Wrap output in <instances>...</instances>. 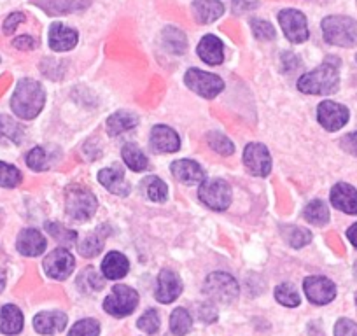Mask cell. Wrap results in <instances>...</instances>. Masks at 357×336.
<instances>
[{
    "label": "cell",
    "instance_id": "obj_1",
    "mask_svg": "<svg viewBox=\"0 0 357 336\" xmlns=\"http://www.w3.org/2000/svg\"><path fill=\"white\" fill-rule=\"evenodd\" d=\"M340 61L329 58L298 79V90L305 95H333L340 88Z\"/></svg>",
    "mask_w": 357,
    "mask_h": 336
},
{
    "label": "cell",
    "instance_id": "obj_2",
    "mask_svg": "<svg viewBox=\"0 0 357 336\" xmlns=\"http://www.w3.org/2000/svg\"><path fill=\"white\" fill-rule=\"evenodd\" d=\"M46 104V91L43 84H39L33 79H22L16 84V90L11 98V109L18 118L30 119L37 118Z\"/></svg>",
    "mask_w": 357,
    "mask_h": 336
},
{
    "label": "cell",
    "instance_id": "obj_3",
    "mask_svg": "<svg viewBox=\"0 0 357 336\" xmlns=\"http://www.w3.org/2000/svg\"><path fill=\"white\" fill-rule=\"evenodd\" d=\"M321 29L322 37L331 46L354 47L357 44V22L350 16H326Z\"/></svg>",
    "mask_w": 357,
    "mask_h": 336
},
{
    "label": "cell",
    "instance_id": "obj_4",
    "mask_svg": "<svg viewBox=\"0 0 357 336\" xmlns=\"http://www.w3.org/2000/svg\"><path fill=\"white\" fill-rule=\"evenodd\" d=\"M95 194L82 186H70L65 191V211L75 221H89L97 212Z\"/></svg>",
    "mask_w": 357,
    "mask_h": 336
},
{
    "label": "cell",
    "instance_id": "obj_5",
    "mask_svg": "<svg viewBox=\"0 0 357 336\" xmlns=\"http://www.w3.org/2000/svg\"><path fill=\"white\" fill-rule=\"evenodd\" d=\"M204 293L218 303L229 305L238 298L240 287L235 277L226 272H214L205 279Z\"/></svg>",
    "mask_w": 357,
    "mask_h": 336
},
{
    "label": "cell",
    "instance_id": "obj_6",
    "mask_svg": "<svg viewBox=\"0 0 357 336\" xmlns=\"http://www.w3.org/2000/svg\"><path fill=\"white\" fill-rule=\"evenodd\" d=\"M198 197H200L202 204L207 205L211 211L222 212L228 211V207L231 205L233 194L231 188L226 181L222 179H205L202 183L200 190H198Z\"/></svg>",
    "mask_w": 357,
    "mask_h": 336
},
{
    "label": "cell",
    "instance_id": "obj_7",
    "mask_svg": "<svg viewBox=\"0 0 357 336\" xmlns=\"http://www.w3.org/2000/svg\"><path fill=\"white\" fill-rule=\"evenodd\" d=\"M137 305H139V293L130 286L118 284L104 300V310L112 317H126L135 310Z\"/></svg>",
    "mask_w": 357,
    "mask_h": 336
},
{
    "label": "cell",
    "instance_id": "obj_8",
    "mask_svg": "<svg viewBox=\"0 0 357 336\" xmlns=\"http://www.w3.org/2000/svg\"><path fill=\"white\" fill-rule=\"evenodd\" d=\"M184 82L190 90L204 98H215L225 90V81L219 75L204 72L200 68H190L184 75Z\"/></svg>",
    "mask_w": 357,
    "mask_h": 336
},
{
    "label": "cell",
    "instance_id": "obj_9",
    "mask_svg": "<svg viewBox=\"0 0 357 336\" xmlns=\"http://www.w3.org/2000/svg\"><path fill=\"white\" fill-rule=\"evenodd\" d=\"M279 25L286 39L293 44L307 43L308 37H310L307 16L301 11H298V9H282L279 13Z\"/></svg>",
    "mask_w": 357,
    "mask_h": 336
},
{
    "label": "cell",
    "instance_id": "obj_10",
    "mask_svg": "<svg viewBox=\"0 0 357 336\" xmlns=\"http://www.w3.org/2000/svg\"><path fill=\"white\" fill-rule=\"evenodd\" d=\"M243 165L247 172L256 177H266L272 172V156L266 146L259 142L247 144L243 149Z\"/></svg>",
    "mask_w": 357,
    "mask_h": 336
},
{
    "label": "cell",
    "instance_id": "obj_11",
    "mask_svg": "<svg viewBox=\"0 0 357 336\" xmlns=\"http://www.w3.org/2000/svg\"><path fill=\"white\" fill-rule=\"evenodd\" d=\"M44 272L50 279L54 280H65L67 277H70V273L74 272L75 259L74 256L68 252L67 249H54L53 252L44 258Z\"/></svg>",
    "mask_w": 357,
    "mask_h": 336
},
{
    "label": "cell",
    "instance_id": "obj_12",
    "mask_svg": "<svg viewBox=\"0 0 357 336\" xmlns=\"http://www.w3.org/2000/svg\"><path fill=\"white\" fill-rule=\"evenodd\" d=\"M350 112L345 105L336 104L333 100H324L317 107V119L321 126H324L328 132H338L340 128L349 123Z\"/></svg>",
    "mask_w": 357,
    "mask_h": 336
},
{
    "label": "cell",
    "instance_id": "obj_13",
    "mask_svg": "<svg viewBox=\"0 0 357 336\" xmlns=\"http://www.w3.org/2000/svg\"><path fill=\"white\" fill-rule=\"evenodd\" d=\"M305 294L314 305H328L336 298V286L328 277L312 275L303 282Z\"/></svg>",
    "mask_w": 357,
    "mask_h": 336
},
{
    "label": "cell",
    "instance_id": "obj_14",
    "mask_svg": "<svg viewBox=\"0 0 357 336\" xmlns=\"http://www.w3.org/2000/svg\"><path fill=\"white\" fill-rule=\"evenodd\" d=\"M183 293V280L174 270H161L160 275H158L156 282V291H154V296L160 303H172V301L177 300Z\"/></svg>",
    "mask_w": 357,
    "mask_h": 336
},
{
    "label": "cell",
    "instance_id": "obj_15",
    "mask_svg": "<svg viewBox=\"0 0 357 336\" xmlns=\"http://www.w3.org/2000/svg\"><path fill=\"white\" fill-rule=\"evenodd\" d=\"M50 16H65L72 13L84 11L91 6V0H32Z\"/></svg>",
    "mask_w": 357,
    "mask_h": 336
},
{
    "label": "cell",
    "instance_id": "obj_16",
    "mask_svg": "<svg viewBox=\"0 0 357 336\" xmlns=\"http://www.w3.org/2000/svg\"><path fill=\"white\" fill-rule=\"evenodd\" d=\"M98 183L112 194H118V197H128L132 186L126 183L125 172L123 168L119 167H109L104 168L98 172Z\"/></svg>",
    "mask_w": 357,
    "mask_h": 336
},
{
    "label": "cell",
    "instance_id": "obj_17",
    "mask_svg": "<svg viewBox=\"0 0 357 336\" xmlns=\"http://www.w3.org/2000/svg\"><path fill=\"white\" fill-rule=\"evenodd\" d=\"M79 32L63 25V23H53L50 29V47L56 53L70 51L77 46Z\"/></svg>",
    "mask_w": 357,
    "mask_h": 336
},
{
    "label": "cell",
    "instance_id": "obj_18",
    "mask_svg": "<svg viewBox=\"0 0 357 336\" xmlns=\"http://www.w3.org/2000/svg\"><path fill=\"white\" fill-rule=\"evenodd\" d=\"M46 247V238L40 235L39 229L33 228L23 229L18 235V240H16V249H18L20 254L26 256V258H36V256L43 254Z\"/></svg>",
    "mask_w": 357,
    "mask_h": 336
},
{
    "label": "cell",
    "instance_id": "obj_19",
    "mask_svg": "<svg viewBox=\"0 0 357 336\" xmlns=\"http://www.w3.org/2000/svg\"><path fill=\"white\" fill-rule=\"evenodd\" d=\"M151 147L156 153H177L181 149V139L170 126L156 125L151 130Z\"/></svg>",
    "mask_w": 357,
    "mask_h": 336
},
{
    "label": "cell",
    "instance_id": "obj_20",
    "mask_svg": "<svg viewBox=\"0 0 357 336\" xmlns=\"http://www.w3.org/2000/svg\"><path fill=\"white\" fill-rule=\"evenodd\" d=\"M172 176L178 181V183L191 186V184L204 183L207 179L204 168L193 160H177L172 163Z\"/></svg>",
    "mask_w": 357,
    "mask_h": 336
},
{
    "label": "cell",
    "instance_id": "obj_21",
    "mask_svg": "<svg viewBox=\"0 0 357 336\" xmlns=\"http://www.w3.org/2000/svg\"><path fill=\"white\" fill-rule=\"evenodd\" d=\"M331 204L345 214H357V190L347 183H338L331 190Z\"/></svg>",
    "mask_w": 357,
    "mask_h": 336
},
{
    "label": "cell",
    "instance_id": "obj_22",
    "mask_svg": "<svg viewBox=\"0 0 357 336\" xmlns=\"http://www.w3.org/2000/svg\"><path fill=\"white\" fill-rule=\"evenodd\" d=\"M197 54L200 56L202 61L215 67V65H221L225 61V44L219 37L208 33V36L202 37L200 44L197 47Z\"/></svg>",
    "mask_w": 357,
    "mask_h": 336
},
{
    "label": "cell",
    "instance_id": "obj_23",
    "mask_svg": "<svg viewBox=\"0 0 357 336\" xmlns=\"http://www.w3.org/2000/svg\"><path fill=\"white\" fill-rule=\"evenodd\" d=\"M191 13L200 25H211L225 15V4L221 0H193Z\"/></svg>",
    "mask_w": 357,
    "mask_h": 336
},
{
    "label": "cell",
    "instance_id": "obj_24",
    "mask_svg": "<svg viewBox=\"0 0 357 336\" xmlns=\"http://www.w3.org/2000/svg\"><path fill=\"white\" fill-rule=\"evenodd\" d=\"M33 328L40 335H56L67 328V314L63 312H40L33 319Z\"/></svg>",
    "mask_w": 357,
    "mask_h": 336
},
{
    "label": "cell",
    "instance_id": "obj_25",
    "mask_svg": "<svg viewBox=\"0 0 357 336\" xmlns=\"http://www.w3.org/2000/svg\"><path fill=\"white\" fill-rule=\"evenodd\" d=\"M161 46L174 56H183L188 51V37L177 26H165L161 32Z\"/></svg>",
    "mask_w": 357,
    "mask_h": 336
},
{
    "label": "cell",
    "instance_id": "obj_26",
    "mask_svg": "<svg viewBox=\"0 0 357 336\" xmlns=\"http://www.w3.org/2000/svg\"><path fill=\"white\" fill-rule=\"evenodd\" d=\"M130 272V263L126 256H123L118 250H112L102 261V273L109 280H119L126 277Z\"/></svg>",
    "mask_w": 357,
    "mask_h": 336
},
{
    "label": "cell",
    "instance_id": "obj_27",
    "mask_svg": "<svg viewBox=\"0 0 357 336\" xmlns=\"http://www.w3.org/2000/svg\"><path fill=\"white\" fill-rule=\"evenodd\" d=\"M105 236H107V226H100L93 233L86 235L77 245L81 256H84V258H93V256L100 254L105 245Z\"/></svg>",
    "mask_w": 357,
    "mask_h": 336
},
{
    "label": "cell",
    "instance_id": "obj_28",
    "mask_svg": "<svg viewBox=\"0 0 357 336\" xmlns=\"http://www.w3.org/2000/svg\"><path fill=\"white\" fill-rule=\"evenodd\" d=\"M23 324V314L18 307L15 305H6L0 310V331L4 335H18L22 333Z\"/></svg>",
    "mask_w": 357,
    "mask_h": 336
},
{
    "label": "cell",
    "instance_id": "obj_29",
    "mask_svg": "<svg viewBox=\"0 0 357 336\" xmlns=\"http://www.w3.org/2000/svg\"><path fill=\"white\" fill-rule=\"evenodd\" d=\"M139 125V118L132 112H114L107 119V132L111 137L123 135Z\"/></svg>",
    "mask_w": 357,
    "mask_h": 336
},
{
    "label": "cell",
    "instance_id": "obj_30",
    "mask_svg": "<svg viewBox=\"0 0 357 336\" xmlns=\"http://www.w3.org/2000/svg\"><path fill=\"white\" fill-rule=\"evenodd\" d=\"M121 156H123V161H125L126 167H128L130 170H133V172H144V170L149 167V160H147L146 154L142 153V149H140V147H137L135 144H132V142H128L123 146Z\"/></svg>",
    "mask_w": 357,
    "mask_h": 336
},
{
    "label": "cell",
    "instance_id": "obj_31",
    "mask_svg": "<svg viewBox=\"0 0 357 336\" xmlns=\"http://www.w3.org/2000/svg\"><path fill=\"white\" fill-rule=\"evenodd\" d=\"M25 137V130L20 123H16L11 116L0 114V140L8 139L15 144H22Z\"/></svg>",
    "mask_w": 357,
    "mask_h": 336
},
{
    "label": "cell",
    "instance_id": "obj_32",
    "mask_svg": "<svg viewBox=\"0 0 357 336\" xmlns=\"http://www.w3.org/2000/svg\"><path fill=\"white\" fill-rule=\"evenodd\" d=\"M303 215L310 224L315 226H324L329 222V208L322 200H312L305 207Z\"/></svg>",
    "mask_w": 357,
    "mask_h": 336
},
{
    "label": "cell",
    "instance_id": "obj_33",
    "mask_svg": "<svg viewBox=\"0 0 357 336\" xmlns=\"http://www.w3.org/2000/svg\"><path fill=\"white\" fill-rule=\"evenodd\" d=\"M193 328V319L186 308H175L170 317V331L175 336H184Z\"/></svg>",
    "mask_w": 357,
    "mask_h": 336
},
{
    "label": "cell",
    "instance_id": "obj_34",
    "mask_svg": "<svg viewBox=\"0 0 357 336\" xmlns=\"http://www.w3.org/2000/svg\"><path fill=\"white\" fill-rule=\"evenodd\" d=\"M144 191H146L147 198L151 201H156V204H161V201L167 200L168 197V188L160 177L151 176L147 179H144Z\"/></svg>",
    "mask_w": 357,
    "mask_h": 336
},
{
    "label": "cell",
    "instance_id": "obj_35",
    "mask_svg": "<svg viewBox=\"0 0 357 336\" xmlns=\"http://www.w3.org/2000/svg\"><path fill=\"white\" fill-rule=\"evenodd\" d=\"M250 29L256 39L263 40V43H270V40L277 39V30L272 23L263 18H252L250 20Z\"/></svg>",
    "mask_w": 357,
    "mask_h": 336
},
{
    "label": "cell",
    "instance_id": "obj_36",
    "mask_svg": "<svg viewBox=\"0 0 357 336\" xmlns=\"http://www.w3.org/2000/svg\"><path fill=\"white\" fill-rule=\"evenodd\" d=\"M207 144L215 151V153L222 154V156H231V154L235 153V144H233L228 137L222 135L221 132H208Z\"/></svg>",
    "mask_w": 357,
    "mask_h": 336
},
{
    "label": "cell",
    "instance_id": "obj_37",
    "mask_svg": "<svg viewBox=\"0 0 357 336\" xmlns=\"http://www.w3.org/2000/svg\"><path fill=\"white\" fill-rule=\"evenodd\" d=\"M44 228H46V231L54 240H58L60 243H65V245H72L75 242V238H77V233L74 229H68L67 226L60 224V222H46Z\"/></svg>",
    "mask_w": 357,
    "mask_h": 336
},
{
    "label": "cell",
    "instance_id": "obj_38",
    "mask_svg": "<svg viewBox=\"0 0 357 336\" xmlns=\"http://www.w3.org/2000/svg\"><path fill=\"white\" fill-rule=\"evenodd\" d=\"M275 300L287 308H294L301 303V298H300V294H298V291L287 282L277 286Z\"/></svg>",
    "mask_w": 357,
    "mask_h": 336
},
{
    "label": "cell",
    "instance_id": "obj_39",
    "mask_svg": "<svg viewBox=\"0 0 357 336\" xmlns=\"http://www.w3.org/2000/svg\"><path fill=\"white\" fill-rule=\"evenodd\" d=\"M23 181L22 172L15 165L0 161V186L2 188H16Z\"/></svg>",
    "mask_w": 357,
    "mask_h": 336
},
{
    "label": "cell",
    "instance_id": "obj_40",
    "mask_svg": "<svg viewBox=\"0 0 357 336\" xmlns=\"http://www.w3.org/2000/svg\"><path fill=\"white\" fill-rule=\"evenodd\" d=\"M79 282L77 286L79 287H84L88 286V291H100L102 287L105 286V280L104 277L100 275V273L97 272V270L93 268V266H89V268H86L84 272L79 275Z\"/></svg>",
    "mask_w": 357,
    "mask_h": 336
},
{
    "label": "cell",
    "instance_id": "obj_41",
    "mask_svg": "<svg viewBox=\"0 0 357 336\" xmlns=\"http://www.w3.org/2000/svg\"><path fill=\"white\" fill-rule=\"evenodd\" d=\"M100 335V324L95 319H82L75 322L68 331V336H98Z\"/></svg>",
    "mask_w": 357,
    "mask_h": 336
},
{
    "label": "cell",
    "instance_id": "obj_42",
    "mask_svg": "<svg viewBox=\"0 0 357 336\" xmlns=\"http://www.w3.org/2000/svg\"><path fill=\"white\" fill-rule=\"evenodd\" d=\"M137 326L144 333H147V335H154L160 329V315H158V312L154 308H149V310H146L140 315V319L137 321Z\"/></svg>",
    "mask_w": 357,
    "mask_h": 336
},
{
    "label": "cell",
    "instance_id": "obj_43",
    "mask_svg": "<svg viewBox=\"0 0 357 336\" xmlns=\"http://www.w3.org/2000/svg\"><path fill=\"white\" fill-rule=\"evenodd\" d=\"M26 165L29 168L36 170V172H43L46 170L50 161H47V153L43 147H33L29 154H26Z\"/></svg>",
    "mask_w": 357,
    "mask_h": 336
},
{
    "label": "cell",
    "instance_id": "obj_44",
    "mask_svg": "<svg viewBox=\"0 0 357 336\" xmlns=\"http://www.w3.org/2000/svg\"><path fill=\"white\" fill-rule=\"evenodd\" d=\"M287 231H289V235H286V238L287 242H289V245L294 247V249H301V247L308 245V243L312 242V233L308 231V229L293 226V228H289Z\"/></svg>",
    "mask_w": 357,
    "mask_h": 336
},
{
    "label": "cell",
    "instance_id": "obj_45",
    "mask_svg": "<svg viewBox=\"0 0 357 336\" xmlns=\"http://www.w3.org/2000/svg\"><path fill=\"white\" fill-rule=\"evenodd\" d=\"M335 336H357V322L350 319H340L335 326Z\"/></svg>",
    "mask_w": 357,
    "mask_h": 336
},
{
    "label": "cell",
    "instance_id": "obj_46",
    "mask_svg": "<svg viewBox=\"0 0 357 336\" xmlns=\"http://www.w3.org/2000/svg\"><path fill=\"white\" fill-rule=\"evenodd\" d=\"M218 308L212 303H202L200 308H198V317L202 319L207 324H212V322L218 321Z\"/></svg>",
    "mask_w": 357,
    "mask_h": 336
},
{
    "label": "cell",
    "instance_id": "obj_47",
    "mask_svg": "<svg viewBox=\"0 0 357 336\" xmlns=\"http://www.w3.org/2000/svg\"><path fill=\"white\" fill-rule=\"evenodd\" d=\"M340 147H342L347 154L357 156V132L347 133L345 137H342V140H340Z\"/></svg>",
    "mask_w": 357,
    "mask_h": 336
},
{
    "label": "cell",
    "instance_id": "obj_48",
    "mask_svg": "<svg viewBox=\"0 0 357 336\" xmlns=\"http://www.w3.org/2000/svg\"><path fill=\"white\" fill-rule=\"evenodd\" d=\"M23 22H25V15H23V13H13V15H9L4 22L6 36H11V33H15V30L18 29L20 23H23Z\"/></svg>",
    "mask_w": 357,
    "mask_h": 336
},
{
    "label": "cell",
    "instance_id": "obj_49",
    "mask_svg": "<svg viewBox=\"0 0 357 336\" xmlns=\"http://www.w3.org/2000/svg\"><path fill=\"white\" fill-rule=\"evenodd\" d=\"M13 46L20 51H32L37 47V40L32 36H20L13 40Z\"/></svg>",
    "mask_w": 357,
    "mask_h": 336
},
{
    "label": "cell",
    "instance_id": "obj_50",
    "mask_svg": "<svg viewBox=\"0 0 357 336\" xmlns=\"http://www.w3.org/2000/svg\"><path fill=\"white\" fill-rule=\"evenodd\" d=\"M256 8H257L256 0H233V11L238 13V15Z\"/></svg>",
    "mask_w": 357,
    "mask_h": 336
},
{
    "label": "cell",
    "instance_id": "obj_51",
    "mask_svg": "<svg viewBox=\"0 0 357 336\" xmlns=\"http://www.w3.org/2000/svg\"><path fill=\"white\" fill-rule=\"evenodd\" d=\"M347 238H349L350 243L357 249V222H354V224L347 229Z\"/></svg>",
    "mask_w": 357,
    "mask_h": 336
},
{
    "label": "cell",
    "instance_id": "obj_52",
    "mask_svg": "<svg viewBox=\"0 0 357 336\" xmlns=\"http://www.w3.org/2000/svg\"><path fill=\"white\" fill-rule=\"evenodd\" d=\"M4 287H6V272L0 268V293L4 291Z\"/></svg>",
    "mask_w": 357,
    "mask_h": 336
},
{
    "label": "cell",
    "instance_id": "obj_53",
    "mask_svg": "<svg viewBox=\"0 0 357 336\" xmlns=\"http://www.w3.org/2000/svg\"><path fill=\"white\" fill-rule=\"evenodd\" d=\"M354 273H356V277H357V261H356V265H354Z\"/></svg>",
    "mask_w": 357,
    "mask_h": 336
},
{
    "label": "cell",
    "instance_id": "obj_54",
    "mask_svg": "<svg viewBox=\"0 0 357 336\" xmlns=\"http://www.w3.org/2000/svg\"><path fill=\"white\" fill-rule=\"evenodd\" d=\"M356 303H357V296H356Z\"/></svg>",
    "mask_w": 357,
    "mask_h": 336
},
{
    "label": "cell",
    "instance_id": "obj_55",
    "mask_svg": "<svg viewBox=\"0 0 357 336\" xmlns=\"http://www.w3.org/2000/svg\"><path fill=\"white\" fill-rule=\"evenodd\" d=\"M356 60H357V56H356Z\"/></svg>",
    "mask_w": 357,
    "mask_h": 336
}]
</instances>
